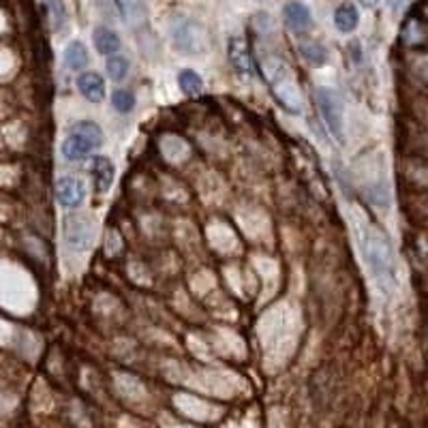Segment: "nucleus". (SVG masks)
Returning <instances> with one entry per match:
<instances>
[{
    "instance_id": "21",
    "label": "nucleus",
    "mask_w": 428,
    "mask_h": 428,
    "mask_svg": "<svg viewBox=\"0 0 428 428\" xmlns=\"http://www.w3.org/2000/svg\"><path fill=\"white\" fill-rule=\"evenodd\" d=\"M360 5H364V7H375V5H379L382 0H358Z\"/></svg>"
},
{
    "instance_id": "12",
    "label": "nucleus",
    "mask_w": 428,
    "mask_h": 428,
    "mask_svg": "<svg viewBox=\"0 0 428 428\" xmlns=\"http://www.w3.org/2000/svg\"><path fill=\"white\" fill-rule=\"evenodd\" d=\"M92 41H94L96 52H99L101 56H105V58L118 54V49H120V45H122L118 33L112 31V28H108V26H99V28H94V33H92Z\"/></svg>"
},
{
    "instance_id": "15",
    "label": "nucleus",
    "mask_w": 428,
    "mask_h": 428,
    "mask_svg": "<svg viewBox=\"0 0 428 428\" xmlns=\"http://www.w3.org/2000/svg\"><path fill=\"white\" fill-rule=\"evenodd\" d=\"M178 86L185 94L189 96H197L204 90V80H201V75L193 69H182L178 73Z\"/></svg>"
},
{
    "instance_id": "11",
    "label": "nucleus",
    "mask_w": 428,
    "mask_h": 428,
    "mask_svg": "<svg viewBox=\"0 0 428 428\" xmlns=\"http://www.w3.org/2000/svg\"><path fill=\"white\" fill-rule=\"evenodd\" d=\"M78 90L80 94L90 101V103H101L105 99V82L99 73L94 71H86L78 78Z\"/></svg>"
},
{
    "instance_id": "5",
    "label": "nucleus",
    "mask_w": 428,
    "mask_h": 428,
    "mask_svg": "<svg viewBox=\"0 0 428 428\" xmlns=\"http://www.w3.org/2000/svg\"><path fill=\"white\" fill-rule=\"evenodd\" d=\"M173 45L182 54H204L210 45L208 31L199 22H182L173 31Z\"/></svg>"
},
{
    "instance_id": "19",
    "label": "nucleus",
    "mask_w": 428,
    "mask_h": 428,
    "mask_svg": "<svg viewBox=\"0 0 428 428\" xmlns=\"http://www.w3.org/2000/svg\"><path fill=\"white\" fill-rule=\"evenodd\" d=\"M43 5L49 13V19H52L54 28H62L65 24V7H62V0H43Z\"/></svg>"
},
{
    "instance_id": "9",
    "label": "nucleus",
    "mask_w": 428,
    "mask_h": 428,
    "mask_svg": "<svg viewBox=\"0 0 428 428\" xmlns=\"http://www.w3.org/2000/svg\"><path fill=\"white\" fill-rule=\"evenodd\" d=\"M283 22L291 33H305V31L311 28L313 15H311V9L305 3H300V0H291V3H287L283 7Z\"/></svg>"
},
{
    "instance_id": "3",
    "label": "nucleus",
    "mask_w": 428,
    "mask_h": 428,
    "mask_svg": "<svg viewBox=\"0 0 428 428\" xmlns=\"http://www.w3.org/2000/svg\"><path fill=\"white\" fill-rule=\"evenodd\" d=\"M101 146H103V131H101L94 122L82 120V122H75V127L65 137L60 150L67 161H82L94 148H101Z\"/></svg>"
},
{
    "instance_id": "4",
    "label": "nucleus",
    "mask_w": 428,
    "mask_h": 428,
    "mask_svg": "<svg viewBox=\"0 0 428 428\" xmlns=\"http://www.w3.org/2000/svg\"><path fill=\"white\" fill-rule=\"evenodd\" d=\"M317 105L328 131L343 144L345 142V103L343 96L334 88L317 90Z\"/></svg>"
},
{
    "instance_id": "8",
    "label": "nucleus",
    "mask_w": 428,
    "mask_h": 428,
    "mask_svg": "<svg viewBox=\"0 0 428 428\" xmlns=\"http://www.w3.org/2000/svg\"><path fill=\"white\" fill-rule=\"evenodd\" d=\"M228 58L232 62V67L242 73V75H253L255 73V62L253 56H250V47L246 43V39L242 37H232L228 43Z\"/></svg>"
},
{
    "instance_id": "2",
    "label": "nucleus",
    "mask_w": 428,
    "mask_h": 428,
    "mask_svg": "<svg viewBox=\"0 0 428 428\" xmlns=\"http://www.w3.org/2000/svg\"><path fill=\"white\" fill-rule=\"evenodd\" d=\"M362 253L364 259L384 289H392L396 283V262H394V250L384 232H379L375 225H368L362 236Z\"/></svg>"
},
{
    "instance_id": "7",
    "label": "nucleus",
    "mask_w": 428,
    "mask_h": 428,
    "mask_svg": "<svg viewBox=\"0 0 428 428\" xmlns=\"http://www.w3.org/2000/svg\"><path fill=\"white\" fill-rule=\"evenodd\" d=\"M56 197L65 208H80L86 199V185L78 176H62L56 182Z\"/></svg>"
},
{
    "instance_id": "20",
    "label": "nucleus",
    "mask_w": 428,
    "mask_h": 428,
    "mask_svg": "<svg viewBox=\"0 0 428 428\" xmlns=\"http://www.w3.org/2000/svg\"><path fill=\"white\" fill-rule=\"evenodd\" d=\"M116 7L122 17H129L139 7V0H116Z\"/></svg>"
},
{
    "instance_id": "18",
    "label": "nucleus",
    "mask_w": 428,
    "mask_h": 428,
    "mask_svg": "<svg viewBox=\"0 0 428 428\" xmlns=\"http://www.w3.org/2000/svg\"><path fill=\"white\" fill-rule=\"evenodd\" d=\"M135 94L131 90H124V88H118L112 92V108L118 112V114H131L135 110Z\"/></svg>"
},
{
    "instance_id": "6",
    "label": "nucleus",
    "mask_w": 428,
    "mask_h": 428,
    "mask_svg": "<svg viewBox=\"0 0 428 428\" xmlns=\"http://www.w3.org/2000/svg\"><path fill=\"white\" fill-rule=\"evenodd\" d=\"M65 240L75 253H84L94 242V225L84 214H69L65 221Z\"/></svg>"
},
{
    "instance_id": "16",
    "label": "nucleus",
    "mask_w": 428,
    "mask_h": 428,
    "mask_svg": "<svg viewBox=\"0 0 428 428\" xmlns=\"http://www.w3.org/2000/svg\"><path fill=\"white\" fill-rule=\"evenodd\" d=\"M129 69H131V62L120 54H114V56L105 58V71H108V78L112 82H124L127 80Z\"/></svg>"
},
{
    "instance_id": "14",
    "label": "nucleus",
    "mask_w": 428,
    "mask_h": 428,
    "mask_svg": "<svg viewBox=\"0 0 428 428\" xmlns=\"http://www.w3.org/2000/svg\"><path fill=\"white\" fill-rule=\"evenodd\" d=\"M88 49L82 41H71L67 47H65V65L67 69L71 71H84L88 67Z\"/></svg>"
},
{
    "instance_id": "13",
    "label": "nucleus",
    "mask_w": 428,
    "mask_h": 428,
    "mask_svg": "<svg viewBox=\"0 0 428 428\" xmlns=\"http://www.w3.org/2000/svg\"><path fill=\"white\" fill-rule=\"evenodd\" d=\"M358 24H360V13L351 3H343L334 11V26L339 33H343V35L354 33L358 28Z\"/></svg>"
},
{
    "instance_id": "17",
    "label": "nucleus",
    "mask_w": 428,
    "mask_h": 428,
    "mask_svg": "<svg viewBox=\"0 0 428 428\" xmlns=\"http://www.w3.org/2000/svg\"><path fill=\"white\" fill-rule=\"evenodd\" d=\"M300 54H302V58H305L313 67H321V65H325V60H328V52H325V47L321 43H315V41L302 43L300 45Z\"/></svg>"
},
{
    "instance_id": "1",
    "label": "nucleus",
    "mask_w": 428,
    "mask_h": 428,
    "mask_svg": "<svg viewBox=\"0 0 428 428\" xmlns=\"http://www.w3.org/2000/svg\"><path fill=\"white\" fill-rule=\"evenodd\" d=\"M259 69H262V75L268 82L274 99L279 101V105L285 112L300 116L302 108H305V99H302V92H300V86H298V80H296L291 67L279 56H266L259 62Z\"/></svg>"
},
{
    "instance_id": "10",
    "label": "nucleus",
    "mask_w": 428,
    "mask_h": 428,
    "mask_svg": "<svg viewBox=\"0 0 428 428\" xmlns=\"http://www.w3.org/2000/svg\"><path fill=\"white\" fill-rule=\"evenodd\" d=\"M90 173L94 178V189L96 193H108L114 185V176H116V167L112 163L110 157L96 155L90 159Z\"/></svg>"
}]
</instances>
